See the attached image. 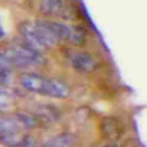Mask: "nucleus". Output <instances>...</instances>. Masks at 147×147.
<instances>
[{"label": "nucleus", "mask_w": 147, "mask_h": 147, "mask_svg": "<svg viewBox=\"0 0 147 147\" xmlns=\"http://www.w3.org/2000/svg\"><path fill=\"white\" fill-rule=\"evenodd\" d=\"M16 147H37V141L31 136H23L22 140Z\"/></svg>", "instance_id": "obj_17"}, {"label": "nucleus", "mask_w": 147, "mask_h": 147, "mask_svg": "<svg viewBox=\"0 0 147 147\" xmlns=\"http://www.w3.org/2000/svg\"><path fill=\"white\" fill-rule=\"evenodd\" d=\"M20 33L22 36V39H23V44H25L26 46H29L30 48L37 51V52H41L45 47L42 46L38 34H37V31L34 29V25L33 23H30V22H23L20 24Z\"/></svg>", "instance_id": "obj_3"}, {"label": "nucleus", "mask_w": 147, "mask_h": 147, "mask_svg": "<svg viewBox=\"0 0 147 147\" xmlns=\"http://www.w3.org/2000/svg\"><path fill=\"white\" fill-rule=\"evenodd\" d=\"M47 82H48V78L33 72H25L20 76V84L26 91L41 94V95H44L45 93Z\"/></svg>", "instance_id": "obj_2"}, {"label": "nucleus", "mask_w": 147, "mask_h": 147, "mask_svg": "<svg viewBox=\"0 0 147 147\" xmlns=\"http://www.w3.org/2000/svg\"><path fill=\"white\" fill-rule=\"evenodd\" d=\"M22 138H23V134L20 133L18 131L0 134V144H2L6 147H16L22 140Z\"/></svg>", "instance_id": "obj_14"}, {"label": "nucleus", "mask_w": 147, "mask_h": 147, "mask_svg": "<svg viewBox=\"0 0 147 147\" xmlns=\"http://www.w3.org/2000/svg\"><path fill=\"white\" fill-rule=\"evenodd\" d=\"M85 33L84 30L80 29L79 26H72V34L70 38V42L74 45H82L84 42Z\"/></svg>", "instance_id": "obj_16"}, {"label": "nucleus", "mask_w": 147, "mask_h": 147, "mask_svg": "<svg viewBox=\"0 0 147 147\" xmlns=\"http://www.w3.org/2000/svg\"><path fill=\"white\" fill-rule=\"evenodd\" d=\"M69 93H70V88L65 83L57 80V79L48 78L44 95L51 96V98L62 99V98H67L69 95Z\"/></svg>", "instance_id": "obj_6"}, {"label": "nucleus", "mask_w": 147, "mask_h": 147, "mask_svg": "<svg viewBox=\"0 0 147 147\" xmlns=\"http://www.w3.org/2000/svg\"><path fill=\"white\" fill-rule=\"evenodd\" d=\"M34 117L36 118H40L44 122H56L60 118V113L56 108L49 106V105H40L37 106L36 111H34Z\"/></svg>", "instance_id": "obj_9"}, {"label": "nucleus", "mask_w": 147, "mask_h": 147, "mask_svg": "<svg viewBox=\"0 0 147 147\" xmlns=\"http://www.w3.org/2000/svg\"><path fill=\"white\" fill-rule=\"evenodd\" d=\"M106 147H116V146H115V145H107Z\"/></svg>", "instance_id": "obj_19"}, {"label": "nucleus", "mask_w": 147, "mask_h": 147, "mask_svg": "<svg viewBox=\"0 0 147 147\" xmlns=\"http://www.w3.org/2000/svg\"><path fill=\"white\" fill-rule=\"evenodd\" d=\"M0 57L10 67L15 65L18 68H29L41 64L44 59L41 54L25 44L8 46L0 52Z\"/></svg>", "instance_id": "obj_1"}, {"label": "nucleus", "mask_w": 147, "mask_h": 147, "mask_svg": "<svg viewBox=\"0 0 147 147\" xmlns=\"http://www.w3.org/2000/svg\"><path fill=\"white\" fill-rule=\"evenodd\" d=\"M62 8V0H41L39 10L45 16H54L60 13Z\"/></svg>", "instance_id": "obj_12"}, {"label": "nucleus", "mask_w": 147, "mask_h": 147, "mask_svg": "<svg viewBox=\"0 0 147 147\" xmlns=\"http://www.w3.org/2000/svg\"><path fill=\"white\" fill-rule=\"evenodd\" d=\"M70 63L74 69H76L80 72L92 71L96 67V62H95L94 57L91 54L84 53V52H77V53L71 54Z\"/></svg>", "instance_id": "obj_4"}, {"label": "nucleus", "mask_w": 147, "mask_h": 147, "mask_svg": "<svg viewBox=\"0 0 147 147\" xmlns=\"http://www.w3.org/2000/svg\"><path fill=\"white\" fill-rule=\"evenodd\" d=\"M101 131L105 138L109 140H116L121 136V124L114 117H105L101 122Z\"/></svg>", "instance_id": "obj_7"}, {"label": "nucleus", "mask_w": 147, "mask_h": 147, "mask_svg": "<svg viewBox=\"0 0 147 147\" xmlns=\"http://www.w3.org/2000/svg\"><path fill=\"white\" fill-rule=\"evenodd\" d=\"M13 117L16 121L20 130L32 129V127H34L37 125V118L31 113H28V111H17V113H15L13 115Z\"/></svg>", "instance_id": "obj_11"}, {"label": "nucleus", "mask_w": 147, "mask_h": 147, "mask_svg": "<svg viewBox=\"0 0 147 147\" xmlns=\"http://www.w3.org/2000/svg\"><path fill=\"white\" fill-rule=\"evenodd\" d=\"M33 25L44 47H52L59 42L55 36L53 34V32L51 31L47 21H36Z\"/></svg>", "instance_id": "obj_5"}, {"label": "nucleus", "mask_w": 147, "mask_h": 147, "mask_svg": "<svg viewBox=\"0 0 147 147\" xmlns=\"http://www.w3.org/2000/svg\"><path fill=\"white\" fill-rule=\"evenodd\" d=\"M13 102V93L6 86H0V110L9 107Z\"/></svg>", "instance_id": "obj_15"}, {"label": "nucleus", "mask_w": 147, "mask_h": 147, "mask_svg": "<svg viewBox=\"0 0 147 147\" xmlns=\"http://www.w3.org/2000/svg\"><path fill=\"white\" fill-rule=\"evenodd\" d=\"M75 142V137L71 133H60L48 139L44 147H71Z\"/></svg>", "instance_id": "obj_10"}, {"label": "nucleus", "mask_w": 147, "mask_h": 147, "mask_svg": "<svg viewBox=\"0 0 147 147\" xmlns=\"http://www.w3.org/2000/svg\"><path fill=\"white\" fill-rule=\"evenodd\" d=\"M47 24L53 34L55 36V38L57 39V41H70L72 34V26L53 21H47Z\"/></svg>", "instance_id": "obj_8"}, {"label": "nucleus", "mask_w": 147, "mask_h": 147, "mask_svg": "<svg viewBox=\"0 0 147 147\" xmlns=\"http://www.w3.org/2000/svg\"><path fill=\"white\" fill-rule=\"evenodd\" d=\"M20 131V127L14 119V117H7L3 115H0V134L9 133V132H15Z\"/></svg>", "instance_id": "obj_13"}, {"label": "nucleus", "mask_w": 147, "mask_h": 147, "mask_svg": "<svg viewBox=\"0 0 147 147\" xmlns=\"http://www.w3.org/2000/svg\"><path fill=\"white\" fill-rule=\"evenodd\" d=\"M9 82V74L6 70H0V86H6Z\"/></svg>", "instance_id": "obj_18"}]
</instances>
